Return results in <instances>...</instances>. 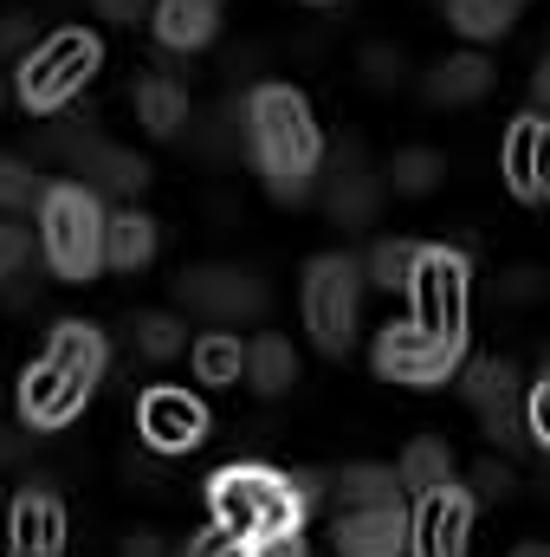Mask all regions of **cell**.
<instances>
[{
	"label": "cell",
	"instance_id": "24",
	"mask_svg": "<svg viewBox=\"0 0 550 557\" xmlns=\"http://www.w3.org/2000/svg\"><path fill=\"white\" fill-rule=\"evenodd\" d=\"M137 117H142L149 137H182L188 131V91L168 72H149L137 85Z\"/></svg>",
	"mask_w": 550,
	"mask_h": 557
},
{
	"label": "cell",
	"instance_id": "45",
	"mask_svg": "<svg viewBox=\"0 0 550 557\" xmlns=\"http://www.w3.org/2000/svg\"><path fill=\"white\" fill-rule=\"evenodd\" d=\"M214 7H221V0H214Z\"/></svg>",
	"mask_w": 550,
	"mask_h": 557
},
{
	"label": "cell",
	"instance_id": "26",
	"mask_svg": "<svg viewBox=\"0 0 550 557\" xmlns=\"http://www.w3.org/2000/svg\"><path fill=\"white\" fill-rule=\"evenodd\" d=\"M324 493H330L337 506H376V499H402V480H396V467L357 460V467L330 473V480H324Z\"/></svg>",
	"mask_w": 550,
	"mask_h": 557
},
{
	"label": "cell",
	"instance_id": "43",
	"mask_svg": "<svg viewBox=\"0 0 550 557\" xmlns=\"http://www.w3.org/2000/svg\"><path fill=\"white\" fill-rule=\"evenodd\" d=\"M512 557H550L545 545H525V552H512Z\"/></svg>",
	"mask_w": 550,
	"mask_h": 557
},
{
	"label": "cell",
	"instance_id": "7",
	"mask_svg": "<svg viewBox=\"0 0 550 557\" xmlns=\"http://www.w3.org/2000/svg\"><path fill=\"white\" fill-rule=\"evenodd\" d=\"M376 376L383 383H402V389H440V383H453L460 376V363H466V337H440V331H421V324H383L376 331Z\"/></svg>",
	"mask_w": 550,
	"mask_h": 557
},
{
	"label": "cell",
	"instance_id": "4",
	"mask_svg": "<svg viewBox=\"0 0 550 557\" xmlns=\"http://www.w3.org/2000/svg\"><path fill=\"white\" fill-rule=\"evenodd\" d=\"M98 65H104L98 33H85V26H59V33L33 39V46L13 59V98H20V111L52 117V111H65V104L98 78Z\"/></svg>",
	"mask_w": 550,
	"mask_h": 557
},
{
	"label": "cell",
	"instance_id": "21",
	"mask_svg": "<svg viewBox=\"0 0 550 557\" xmlns=\"http://www.w3.org/2000/svg\"><path fill=\"white\" fill-rule=\"evenodd\" d=\"M155 247H162V234H155V221L142 214L137 201L117 208V214H104V267H117V273H142V267L155 260Z\"/></svg>",
	"mask_w": 550,
	"mask_h": 557
},
{
	"label": "cell",
	"instance_id": "44",
	"mask_svg": "<svg viewBox=\"0 0 550 557\" xmlns=\"http://www.w3.org/2000/svg\"><path fill=\"white\" fill-rule=\"evenodd\" d=\"M304 7H343V0H304Z\"/></svg>",
	"mask_w": 550,
	"mask_h": 557
},
{
	"label": "cell",
	"instance_id": "11",
	"mask_svg": "<svg viewBox=\"0 0 550 557\" xmlns=\"http://www.w3.org/2000/svg\"><path fill=\"white\" fill-rule=\"evenodd\" d=\"M330 545H337V557H402L409 552V506H402V499L337 506Z\"/></svg>",
	"mask_w": 550,
	"mask_h": 557
},
{
	"label": "cell",
	"instance_id": "13",
	"mask_svg": "<svg viewBox=\"0 0 550 557\" xmlns=\"http://www.w3.org/2000/svg\"><path fill=\"white\" fill-rule=\"evenodd\" d=\"M7 539L20 557H59L72 539V519H65V499L46 486V480H26L7 506Z\"/></svg>",
	"mask_w": 550,
	"mask_h": 557
},
{
	"label": "cell",
	"instance_id": "41",
	"mask_svg": "<svg viewBox=\"0 0 550 557\" xmlns=\"http://www.w3.org/2000/svg\"><path fill=\"white\" fill-rule=\"evenodd\" d=\"M505 292H512V298H538L545 285H538V273H532V267H518V273H512V285H505Z\"/></svg>",
	"mask_w": 550,
	"mask_h": 557
},
{
	"label": "cell",
	"instance_id": "39",
	"mask_svg": "<svg viewBox=\"0 0 550 557\" xmlns=\"http://www.w3.org/2000/svg\"><path fill=\"white\" fill-rule=\"evenodd\" d=\"M247 557H311V552H304V532H291V539H273V545H253Z\"/></svg>",
	"mask_w": 550,
	"mask_h": 557
},
{
	"label": "cell",
	"instance_id": "37",
	"mask_svg": "<svg viewBox=\"0 0 550 557\" xmlns=\"http://www.w3.org/2000/svg\"><path fill=\"white\" fill-rule=\"evenodd\" d=\"M182 557H247V545H240V539H227L221 525H208L201 539H188V552H182Z\"/></svg>",
	"mask_w": 550,
	"mask_h": 557
},
{
	"label": "cell",
	"instance_id": "42",
	"mask_svg": "<svg viewBox=\"0 0 550 557\" xmlns=\"http://www.w3.org/2000/svg\"><path fill=\"white\" fill-rule=\"evenodd\" d=\"M26 441H33V434H0V460H20V454H26Z\"/></svg>",
	"mask_w": 550,
	"mask_h": 557
},
{
	"label": "cell",
	"instance_id": "3",
	"mask_svg": "<svg viewBox=\"0 0 550 557\" xmlns=\"http://www.w3.org/2000/svg\"><path fill=\"white\" fill-rule=\"evenodd\" d=\"M39 253L59 285H91L104 273V201L85 182H46L39 195Z\"/></svg>",
	"mask_w": 550,
	"mask_h": 557
},
{
	"label": "cell",
	"instance_id": "10",
	"mask_svg": "<svg viewBox=\"0 0 550 557\" xmlns=\"http://www.w3.org/2000/svg\"><path fill=\"white\" fill-rule=\"evenodd\" d=\"M137 434L155 454H195L208 441V403L175 383H149L137 396Z\"/></svg>",
	"mask_w": 550,
	"mask_h": 557
},
{
	"label": "cell",
	"instance_id": "36",
	"mask_svg": "<svg viewBox=\"0 0 550 557\" xmlns=\"http://www.w3.org/2000/svg\"><path fill=\"white\" fill-rule=\"evenodd\" d=\"M33 39H39L33 13H0V52H7V59H20V52H26Z\"/></svg>",
	"mask_w": 550,
	"mask_h": 557
},
{
	"label": "cell",
	"instance_id": "12",
	"mask_svg": "<svg viewBox=\"0 0 550 557\" xmlns=\"http://www.w3.org/2000/svg\"><path fill=\"white\" fill-rule=\"evenodd\" d=\"M460 370H466V376H460V389H466V403L479 409L486 434H492L499 447H525V416H518V370H512L505 357L460 363Z\"/></svg>",
	"mask_w": 550,
	"mask_h": 557
},
{
	"label": "cell",
	"instance_id": "8",
	"mask_svg": "<svg viewBox=\"0 0 550 557\" xmlns=\"http://www.w3.org/2000/svg\"><path fill=\"white\" fill-rule=\"evenodd\" d=\"M175 298H182L195 318L221 324V331L266 318V278L247 273V267H188V273L175 278Z\"/></svg>",
	"mask_w": 550,
	"mask_h": 557
},
{
	"label": "cell",
	"instance_id": "18",
	"mask_svg": "<svg viewBox=\"0 0 550 557\" xmlns=\"http://www.w3.org/2000/svg\"><path fill=\"white\" fill-rule=\"evenodd\" d=\"M149 33L168 52H201L221 33V7L214 0H149Z\"/></svg>",
	"mask_w": 550,
	"mask_h": 557
},
{
	"label": "cell",
	"instance_id": "22",
	"mask_svg": "<svg viewBox=\"0 0 550 557\" xmlns=\"http://www.w3.org/2000/svg\"><path fill=\"white\" fill-rule=\"evenodd\" d=\"M253 396H291V383H298V350H291V337H253L247 344V376H240Z\"/></svg>",
	"mask_w": 550,
	"mask_h": 557
},
{
	"label": "cell",
	"instance_id": "35",
	"mask_svg": "<svg viewBox=\"0 0 550 557\" xmlns=\"http://www.w3.org/2000/svg\"><path fill=\"white\" fill-rule=\"evenodd\" d=\"M363 72H370L376 91H389V85H402V52L396 46H363Z\"/></svg>",
	"mask_w": 550,
	"mask_h": 557
},
{
	"label": "cell",
	"instance_id": "40",
	"mask_svg": "<svg viewBox=\"0 0 550 557\" xmlns=\"http://www.w3.org/2000/svg\"><path fill=\"white\" fill-rule=\"evenodd\" d=\"M124 557H168L162 552V532H130L124 539Z\"/></svg>",
	"mask_w": 550,
	"mask_h": 557
},
{
	"label": "cell",
	"instance_id": "6",
	"mask_svg": "<svg viewBox=\"0 0 550 557\" xmlns=\"http://www.w3.org/2000/svg\"><path fill=\"white\" fill-rule=\"evenodd\" d=\"M409 324L421 331H440V337H466V305H473V267L460 247H434L421 240L409 273Z\"/></svg>",
	"mask_w": 550,
	"mask_h": 557
},
{
	"label": "cell",
	"instance_id": "25",
	"mask_svg": "<svg viewBox=\"0 0 550 557\" xmlns=\"http://www.w3.org/2000/svg\"><path fill=\"white\" fill-rule=\"evenodd\" d=\"M518 13H525V0H447V26H453L460 39H473V46L505 39Z\"/></svg>",
	"mask_w": 550,
	"mask_h": 557
},
{
	"label": "cell",
	"instance_id": "46",
	"mask_svg": "<svg viewBox=\"0 0 550 557\" xmlns=\"http://www.w3.org/2000/svg\"><path fill=\"white\" fill-rule=\"evenodd\" d=\"M13 557H20V552H13Z\"/></svg>",
	"mask_w": 550,
	"mask_h": 557
},
{
	"label": "cell",
	"instance_id": "23",
	"mask_svg": "<svg viewBox=\"0 0 550 557\" xmlns=\"http://www.w3.org/2000/svg\"><path fill=\"white\" fill-rule=\"evenodd\" d=\"M188 363H195V383L234 389V383L247 376V344H240V331H201V337L188 344Z\"/></svg>",
	"mask_w": 550,
	"mask_h": 557
},
{
	"label": "cell",
	"instance_id": "33",
	"mask_svg": "<svg viewBox=\"0 0 550 557\" xmlns=\"http://www.w3.org/2000/svg\"><path fill=\"white\" fill-rule=\"evenodd\" d=\"M33 260V227H20V221H0V285L20 273Z\"/></svg>",
	"mask_w": 550,
	"mask_h": 557
},
{
	"label": "cell",
	"instance_id": "29",
	"mask_svg": "<svg viewBox=\"0 0 550 557\" xmlns=\"http://www.w3.org/2000/svg\"><path fill=\"white\" fill-rule=\"evenodd\" d=\"M137 350L149 363H175V357L188 350V324H182L175 311H142L137 318Z\"/></svg>",
	"mask_w": 550,
	"mask_h": 557
},
{
	"label": "cell",
	"instance_id": "32",
	"mask_svg": "<svg viewBox=\"0 0 550 557\" xmlns=\"http://www.w3.org/2000/svg\"><path fill=\"white\" fill-rule=\"evenodd\" d=\"M525 447H550V376H538L532 389H525Z\"/></svg>",
	"mask_w": 550,
	"mask_h": 557
},
{
	"label": "cell",
	"instance_id": "30",
	"mask_svg": "<svg viewBox=\"0 0 550 557\" xmlns=\"http://www.w3.org/2000/svg\"><path fill=\"white\" fill-rule=\"evenodd\" d=\"M414 253L421 240H376V253L363 260V285H383V292H402L414 273Z\"/></svg>",
	"mask_w": 550,
	"mask_h": 557
},
{
	"label": "cell",
	"instance_id": "34",
	"mask_svg": "<svg viewBox=\"0 0 550 557\" xmlns=\"http://www.w3.org/2000/svg\"><path fill=\"white\" fill-rule=\"evenodd\" d=\"M512 486H518V473H512L505 460H479L466 493H473V499H512Z\"/></svg>",
	"mask_w": 550,
	"mask_h": 557
},
{
	"label": "cell",
	"instance_id": "9",
	"mask_svg": "<svg viewBox=\"0 0 550 557\" xmlns=\"http://www.w3.org/2000/svg\"><path fill=\"white\" fill-rule=\"evenodd\" d=\"M466 545H473V493L460 480L414 493L409 552L414 557H466Z\"/></svg>",
	"mask_w": 550,
	"mask_h": 557
},
{
	"label": "cell",
	"instance_id": "16",
	"mask_svg": "<svg viewBox=\"0 0 550 557\" xmlns=\"http://www.w3.org/2000/svg\"><path fill=\"white\" fill-rule=\"evenodd\" d=\"M324 208H330V221H343V227H370V221H376V208H383V175L363 162V149H337V156H330Z\"/></svg>",
	"mask_w": 550,
	"mask_h": 557
},
{
	"label": "cell",
	"instance_id": "17",
	"mask_svg": "<svg viewBox=\"0 0 550 557\" xmlns=\"http://www.w3.org/2000/svg\"><path fill=\"white\" fill-rule=\"evenodd\" d=\"M46 363L65 370L72 383L98 389V376H104V363H111V344H104L98 324H85V318H59V324L46 331Z\"/></svg>",
	"mask_w": 550,
	"mask_h": 557
},
{
	"label": "cell",
	"instance_id": "38",
	"mask_svg": "<svg viewBox=\"0 0 550 557\" xmlns=\"http://www.w3.org/2000/svg\"><path fill=\"white\" fill-rule=\"evenodd\" d=\"M91 7H98V20H117V26L149 20V0H91Z\"/></svg>",
	"mask_w": 550,
	"mask_h": 557
},
{
	"label": "cell",
	"instance_id": "5",
	"mask_svg": "<svg viewBox=\"0 0 550 557\" xmlns=\"http://www.w3.org/2000/svg\"><path fill=\"white\" fill-rule=\"evenodd\" d=\"M357 298H363V260L350 253H317L304 278H298V311H304V331L324 357H343L350 337H357Z\"/></svg>",
	"mask_w": 550,
	"mask_h": 557
},
{
	"label": "cell",
	"instance_id": "28",
	"mask_svg": "<svg viewBox=\"0 0 550 557\" xmlns=\"http://www.w3.org/2000/svg\"><path fill=\"white\" fill-rule=\"evenodd\" d=\"M440 175H447V156H440V149H427V143L396 149V162H389V188H396V195H434V188H440Z\"/></svg>",
	"mask_w": 550,
	"mask_h": 557
},
{
	"label": "cell",
	"instance_id": "1",
	"mask_svg": "<svg viewBox=\"0 0 550 557\" xmlns=\"http://www.w3.org/2000/svg\"><path fill=\"white\" fill-rule=\"evenodd\" d=\"M247 149H253L273 201H304L317 188V169H324V131H317L304 91L260 85L247 98Z\"/></svg>",
	"mask_w": 550,
	"mask_h": 557
},
{
	"label": "cell",
	"instance_id": "19",
	"mask_svg": "<svg viewBox=\"0 0 550 557\" xmlns=\"http://www.w3.org/2000/svg\"><path fill=\"white\" fill-rule=\"evenodd\" d=\"M492 85H499V72H492V59H486V52H453V59H440V65L427 72V98H434V104H447V111L479 104Z\"/></svg>",
	"mask_w": 550,
	"mask_h": 557
},
{
	"label": "cell",
	"instance_id": "14",
	"mask_svg": "<svg viewBox=\"0 0 550 557\" xmlns=\"http://www.w3.org/2000/svg\"><path fill=\"white\" fill-rule=\"evenodd\" d=\"M85 403H91L85 383H72V376L52 370L46 357L26 363V376H20V421H26V434H59V428H72V421L85 416Z\"/></svg>",
	"mask_w": 550,
	"mask_h": 557
},
{
	"label": "cell",
	"instance_id": "20",
	"mask_svg": "<svg viewBox=\"0 0 550 557\" xmlns=\"http://www.w3.org/2000/svg\"><path fill=\"white\" fill-rule=\"evenodd\" d=\"M78 182H85L91 195H117V201H137L142 188H149V162H142L137 149L98 143V149L78 162Z\"/></svg>",
	"mask_w": 550,
	"mask_h": 557
},
{
	"label": "cell",
	"instance_id": "15",
	"mask_svg": "<svg viewBox=\"0 0 550 557\" xmlns=\"http://www.w3.org/2000/svg\"><path fill=\"white\" fill-rule=\"evenodd\" d=\"M545 156H550V124L545 111H518L512 124H505V137H499V175H505V188L525 201V208H538L545 201Z\"/></svg>",
	"mask_w": 550,
	"mask_h": 557
},
{
	"label": "cell",
	"instance_id": "31",
	"mask_svg": "<svg viewBox=\"0 0 550 557\" xmlns=\"http://www.w3.org/2000/svg\"><path fill=\"white\" fill-rule=\"evenodd\" d=\"M39 195H46V175H39L26 156H0V214L39 208Z\"/></svg>",
	"mask_w": 550,
	"mask_h": 557
},
{
	"label": "cell",
	"instance_id": "27",
	"mask_svg": "<svg viewBox=\"0 0 550 557\" xmlns=\"http://www.w3.org/2000/svg\"><path fill=\"white\" fill-rule=\"evenodd\" d=\"M396 480H402V493H427V486H447L453 480V447L440 441V434H421L402 447V467H396Z\"/></svg>",
	"mask_w": 550,
	"mask_h": 557
},
{
	"label": "cell",
	"instance_id": "2",
	"mask_svg": "<svg viewBox=\"0 0 550 557\" xmlns=\"http://www.w3.org/2000/svg\"><path fill=\"white\" fill-rule=\"evenodd\" d=\"M208 512L227 539H240L247 552L253 545H273V539H291L304 532V499L291 486V473H278L266 460H234L208 480Z\"/></svg>",
	"mask_w": 550,
	"mask_h": 557
}]
</instances>
